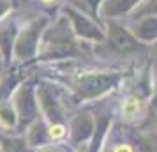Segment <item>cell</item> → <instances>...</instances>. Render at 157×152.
I'll list each match as a JSON object with an SVG mask.
<instances>
[{
  "instance_id": "obj_5",
  "label": "cell",
  "mask_w": 157,
  "mask_h": 152,
  "mask_svg": "<svg viewBox=\"0 0 157 152\" xmlns=\"http://www.w3.org/2000/svg\"><path fill=\"white\" fill-rule=\"evenodd\" d=\"M115 81H117V76H86L79 81V92H83L86 95H94L99 94L102 90H106L108 87H111Z\"/></svg>"
},
{
  "instance_id": "obj_6",
  "label": "cell",
  "mask_w": 157,
  "mask_h": 152,
  "mask_svg": "<svg viewBox=\"0 0 157 152\" xmlns=\"http://www.w3.org/2000/svg\"><path fill=\"white\" fill-rule=\"evenodd\" d=\"M109 43H111V46H113L115 50L124 51V53L138 48V44H136V41L132 39V36L127 34V32L122 29V27H118V25H111V27H109Z\"/></svg>"
},
{
  "instance_id": "obj_8",
  "label": "cell",
  "mask_w": 157,
  "mask_h": 152,
  "mask_svg": "<svg viewBox=\"0 0 157 152\" xmlns=\"http://www.w3.org/2000/svg\"><path fill=\"white\" fill-rule=\"evenodd\" d=\"M140 0H106L101 6V13L106 18H113V16H120L127 13L131 7H134Z\"/></svg>"
},
{
  "instance_id": "obj_3",
  "label": "cell",
  "mask_w": 157,
  "mask_h": 152,
  "mask_svg": "<svg viewBox=\"0 0 157 152\" xmlns=\"http://www.w3.org/2000/svg\"><path fill=\"white\" fill-rule=\"evenodd\" d=\"M65 14H69V18L74 23V29H76V32H78L79 36L88 37V39H97V41H101L104 37L97 25H94L90 20H86L85 16L81 14L79 11H76L74 7H71V6L65 7Z\"/></svg>"
},
{
  "instance_id": "obj_13",
  "label": "cell",
  "mask_w": 157,
  "mask_h": 152,
  "mask_svg": "<svg viewBox=\"0 0 157 152\" xmlns=\"http://www.w3.org/2000/svg\"><path fill=\"white\" fill-rule=\"evenodd\" d=\"M148 11H152V13H157V0H150L145 7L140 9V14H143V13H148Z\"/></svg>"
},
{
  "instance_id": "obj_9",
  "label": "cell",
  "mask_w": 157,
  "mask_h": 152,
  "mask_svg": "<svg viewBox=\"0 0 157 152\" xmlns=\"http://www.w3.org/2000/svg\"><path fill=\"white\" fill-rule=\"evenodd\" d=\"M13 37H14V25L9 21H4L0 25V48L7 55L13 46Z\"/></svg>"
},
{
  "instance_id": "obj_10",
  "label": "cell",
  "mask_w": 157,
  "mask_h": 152,
  "mask_svg": "<svg viewBox=\"0 0 157 152\" xmlns=\"http://www.w3.org/2000/svg\"><path fill=\"white\" fill-rule=\"evenodd\" d=\"M69 134V127L65 126L64 122H51L46 129V136L50 142H55V143H60L64 142Z\"/></svg>"
},
{
  "instance_id": "obj_7",
  "label": "cell",
  "mask_w": 157,
  "mask_h": 152,
  "mask_svg": "<svg viewBox=\"0 0 157 152\" xmlns=\"http://www.w3.org/2000/svg\"><path fill=\"white\" fill-rule=\"evenodd\" d=\"M134 36L143 39V41H154V39H157V18L155 16L141 18L134 25Z\"/></svg>"
},
{
  "instance_id": "obj_4",
  "label": "cell",
  "mask_w": 157,
  "mask_h": 152,
  "mask_svg": "<svg viewBox=\"0 0 157 152\" xmlns=\"http://www.w3.org/2000/svg\"><path fill=\"white\" fill-rule=\"evenodd\" d=\"M44 23L46 20H41V21H36L29 30H25L20 37V41L16 44V53L20 55V57H30L34 51H36V44H37V36H39V32L41 29L44 27Z\"/></svg>"
},
{
  "instance_id": "obj_2",
  "label": "cell",
  "mask_w": 157,
  "mask_h": 152,
  "mask_svg": "<svg viewBox=\"0 0 157 152\" xmlns=\"http://www.w3.org/2000/svg\"><path fill=\"white\" fill-rule=\"evenodd\" d=\"M120 120L125 124H138L143 120V117L147 115V104L141 97L138 95H129L125 97L120 104Z\"/></svg>"
},
{
  "instance_id": "obj_12",
  "label": "cell",
  "mask_w": 157,
  "mask_h": 152,
  "mask_svg": "<svg viewBox=\"0 0 157 152\" xmlns=\"http://www.w3.org/2000/svg\"><path fill=\"white\" fill-rule=\"evenodd\" d=\"M109 152H138V147L132 142H118L111 147Z\"/></svg>"
},
{
  "instance_id": "obj_11",
  "label": "cell",
  "mask_w": 157,
  "mask_h": 152,
  "mask_svg": "<svg viewBox=\"0 0 157 152\" xmlns=\"http://www.w3.org/2000/svg\"><path fill=\"white\" fill-rule=\"evenodd\" d=\"M72 6L79 7L81 11L88 13L90 16H95L97 14V6L101 4V0H71Z\"/></svg>"
},
{
  "instance_id": "obj_1",
  "label": "cell",
  "mask_w": 157,
  "mask_h": 152,
  "mask_svg": "<svg viewBox=\"0 0 157 152\" xmlns=\"http://www.w3.org/2000/svg\"><path fill=\"white\" fill-rule=\"evenodd\" d=\"M44 53L50 57H62V55L74 53V41L64 20H60L53 29H50L44 39Z\"/></svg>"
}]
</instances>
